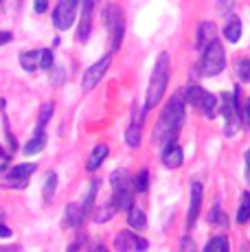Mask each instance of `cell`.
<instances>
[{
	"mask_svg": "<svg viewBox=\"0 0 250 252\" xmlns=\"http://www.w3.org/2000/svg\"><path fill=\"white\" fill-rule=\"evenodd\" d=\"M97 193H99V180H93L90 182V187H88V193H86V197H84V204H81V211L86 213V217H88V213L93 211Z\"/></svg>",
	"mask_w": 250,
	"mask_h": 252,
	"instance_id": "obj_22",
	"label": "cell"
},
{
	"mask_svg": "<svg viewBox=\"0 0 250 252\" xmlns=\"http://www.w3.org/2000/svg\"><path fill=\"white\" fill-rule=\"evenodd\" d=\"M248 220H250V193H244L242 204H239V211H237V221L239 224H246Z\"/></svg>",
	"mask_w": 250,
	"mask_h": 252,
	"instance_id": "obj_28",
	"label": "cell"
},
{
	"mask_svg": "<svg viewBox=\"0 0 250 252\" xmlns=\"http://www.w3.org/2000/svg\"><path fill=\"white\" fill-rule=\"evenodd\" d=\"M239 77H242V81H250V60H244L239 64Z\"/></svg>",
	"mask_w": 250,
	"mask_h": 252,
	"instance_id": "obj_32",
	"label": "cell"
},
{
	"mask_svg": "<svg viewBox=\"0 0 250 252\" xmlns=\"http://www.w3.org/2000/svg\"><path fill=\"white\" fill-rule=\"evenodd\" d=\"M242 121H244V125H246V129L250 132V101L242 108Z\"/></svg>",
	"mask_w": 250,
	"mask_h": 252,
	"instance_id": "obj_33",
	"label": "cell"
},
{
	"mask_svg": "<svg viewBox=\"0 0 250 252\" xmlns=\"http://www.w3.org/2000/svg\"><path fill=\"white\" fill-rule=\"evenodd\" d=\"M7 154H4V149H2V145H0V158H4Z\"/></svg>",
	"mask_w": 250,
	"mask_h": 252,
	"instance_id": "obj_40",
	"label": "cell"
},
{
	"mask_svg": "<svg viewBox=\"0 0 250 252\" xmlns=\"http://www.w3.org/2000/svg\"><path fill=\"white\" fill-rule=\"evenodd\" d=\"M53 110H55V105H53V103H44V105H42V110H40V119H37V127H35V132H44L46 123H49V119L53 116Z\"/></svg>",
	"mask_w": 250,
	"mask_h": 252,
	"instance_id": "obj_27",
	"label": "cell"
},
{
	"mask_svg": "<svg viewBox=\"0 0 250 252\" xmlns=\"http://www.w3.org/2000/svg\"><path fill=\"white\" fill-rule=\"evenodd\" d=\"M119 208H117V204H114V200L112 197H110V202L105 206H101L97 213H94V221H97V224H103V221H108L110 217L114 215V213H117Z\"/></svg>",
	"mask_w": 250,
	"mask_h": 252,
	"instance_id": "obj_25",
	"label": "cell"
},
{
	"mask_svg": "<svg viewBox=\"0 0 250 252\" xmlns=\"http://www.w3.org/2000/svg\"><path fill=\"white\" fill-rule=\"evenodd\" d=\"M204 94H206V90L200 88V86H189V88L185 90V99L189 101L191 105H195V108H200V103H202V99H204Z\"/></svg>",
	"mask_w": 250,
	"mask_h": 252,
	"instance_id": "obj_24",
	"label": "cell"
},
{
	"mask_svg": "<svg viewBox=\"0 0 250 252\" xmlns=\"http://www.w3.org/2000/svg\"><path fill=\"white\" fill-rule=\"evenodd\" d=\"M37 64H40V68H44V70H51L53 68V53H51V48H42V51H37Z\"/></svg>",
	"mask_w": 250,
	"mask_h": 252,
	"instance_id": "obj_29",
	"label": "cell"
},
{
	"mask_svg": "<svg viewBox=\"0 0 250 252\" xmlns=\"http://www.w3.org/2000/svg\"><path fill=\"white\" fill-rule=\"evenodd\" d=\"M147 241L141 239V237H136L134 232L129 230H121L117 235V239H114V248L121 250V252H129V250H147Z\"/></svg>",
	"mask_w": 250,
	"mask_h": 252,
	"instance_id": "obj_10",
	"label": "cell"
},
{
	"mask_svg": "<svg viewBox=\"0 0 250 252\" xmlns=\"http://www.w3.org/2000/svg\"><path fill=\"white\" fill-rule=\"evenodd\" d=\"M215 37H218V31H215L213 24H211V22H202L200 29H198V44H195V46L204 51V48L209 46V42L215 40Z\"/></svg>",
	"mask_w": 250,
	"mask_h": 252,
	"instance_id": "obj_17",
	"label": "cell"
},
{
	"mask_svg": "<svg viewBox=\"0 0 250 252\" xmlns=\"http://www.w3.org/2000/svg\"><path fill=\"white\" fill-rule=\"evenodd\" d=\"M55 189H57V173H49L44 180V189H42V197H44V202L49 204L53 200V195H55Z\"/></svg>",
	"mask_w": 250,
	"mask_h": 252,
	"instance_id": "obj_26",
	"label": "cell"
},
{
	"mask_svg": "<svg viewBox=\"0 0 250 252\" xmlns=\"http://www.w3.org/2000/svg\"><path fill=\"white\" fill-rule=\"evenodd\" d=\"M105 158H108V145H94L93 154H90L88 162H86V171H94V169H99Z\"/></svg>",
	"mask_w": 250,
	"mask_h": 252,
	"instance_id": "obj_16",
	"label": "cell"
},
{
	"mask_svg": "<svg viewBox=\"0 0 250 252\" xmlns=\"http://www.w3.org/2000/svg\"><path fill=\"white\" fill-rule=\"evenodd\" d=\"M44 145H46L44 132H35V136H33V138L25 145V149H22V152H25L27 156H33V154H40L42 149H44Z\"/></svg>",
	"mask_w": 250,
	"mask_h": 252,
	"instance_id": "obj_20",
	"label": "cell"
},
{
	"mask_svg": "<svg viewBox=\"0 0 250 252\" xmlns=\"http://www.w3.org/2000/svg\"><path fill=\"white\" fill-rule=\"evenodd\" d=\"M224 136H233L239 129L242 123V108H239V88H235V92L230 96H224Z\"/></svg>",
	"mask_w": 250,
	"mask_h": 252,
	"instance_id": "obj_5",
	"label": "cell"
},
{
	"mask_svg": "<svg viewBox=\"0 0 250 252\" xmlns=\"http://www.w3.org/2000/svg\"><path fill=\"white\" fill-rule=\"evenodd\" d=\"M182 160H185V154H182L180 145H178L176 140L167 143L165 149H162V164H165L167 169H176L182 164Z\"/></svg>",
	"mask_w": 250,
	"mask_h": 252,
	"instance_id": "obj_13",
	"label": "cell"
},
{
	"mask_svg": "<svg viewBox=\"0 0 250 252\" xmlns=\"http://www.w3.org/2000/svg\"><path fill=\"white\" fill-rule=\"evenodd\" d=\"M147 184H150V173H147V169H143V171L136 176V184H134V189L143 193V191H147Z\"/></svg>",
	"mask_w": 250,
	"mask_h": 252,
	"instance_id": "obj_31",
	"label": "cell"
},
{
	"mask_svg": "<svg viewBox=\"0 0 250 252\" xmlns=\"http://www.w3.org/2000/svg\"><path fill=\"white\" fill-rule=\"evenodd\" d=\"M169 55L167 53H160L156 60V66H154V72H152V79H150V86H147V99H145V108L143 112L147 110L156 108L160 103V99L165 96V90H167V84H169Z\"/></svg>",
	"mask_w": 250,
	"mask_h": 252,
	"instance_id": "obj_2",
	"label": "cell"
},
{
	"mask_svg": "<svg viewBox=\"0 0 250 252\" xmlns=\"http://www.w3.org/2000/svg\"><path fill=\"white\" fill-rule=\"evenodd\" d=\"M244 158H246V180L250 182V149L246 152V156H244Z\"/></svg>",
	"mask_w": 250,
	"mask_h": 252,
	"instance_id": "obj_39",
	"label": "cell"
},
{
	"mask_svg": "<svg viewBox=\"0 0 250 252\" xmlns=\"http://www.w3.org/2000/svg\"><path fill=\"white\" fill-rule=\"evenodd\" d=\"M7 237H11V230H9L7 226L0 224V239H7Z\"/></svg>",
	"mask_w": 250,
	"mask_h": 252,
	"instance_id": "obj_38",
	"label": "cell"
},
{
	"mask_svg": "<svg viewBox=\"0 0 250 252\" xmlns=\"http://www.w3.org/2000/svg\"><path fill=\"white\" fill-rule=\"evenodd\" d=\"M206 252H213V250H219V252H228V241H226V237H213V239L209 241V244L204 246Z\"/></svg>",
	"mask_w": 250,
	"mask_h": 252,
	"instance_id": "obj_30",
	"label": "cell"
},
{
	"mask_svg": "<svg viewBox=\"0 0 250 252\" xmlns=\"http://www.w3.org/2000/svg\"><path fill=\"white\" fill-rule=\"evenodd\" d=\"M35 169H37V164H33V162H22V164H16V167L9 171V176H7V182H9V187H13V184H20V187H25L27 180H29V176H33L35 173Z\"/></svg>",
	"mask_w": 250,
	"mask_h": 252,
	"instance_id": "obj_11",
	"label": "cell"
},
{
	"mask_svg": "<svg viewBox=\"0 0 250 252\" xmlns=\"http://www.w3.org/2000/svg\"><path fill=\"white\" fill-rule=\"evenodd\" d=\"M127 224H129V228H134V230H143L147 226V217H145V213L141 211V208H129L127 211Z\"/></svg>",
	"mask_w": 250,
	"mask_h": 252,
	"instance_id": "obj_18",
	"label": "cell"
},
{
	"mask_svg": "<svg viewBox=\"0 0 250 252\" xmlns=\"http://www.w3.org/2000/svg\"><path fill=\"white\" fill-rule=\"evenodd\" d=\"M13 40V35L9 31H0V46H4V44H9V42Z\"/></svg>",
	"mask_w": 250,
	"mask_h": 252,
	"instance_id": "obj_37",
	"label": "cell"
},
{
	"mask_svg": "<svg viewBox=\"0 0 250 252\" xmlns=\"http://www.w3.org/2000/svg\"><path fill=\"white\" fill-rule=\"evenodd\" d=\"M110 62H112V55H103V57H101V60L97 62V64L90 66V68L84 72V79H81V88H84L86 92L94 90V86H97L99 81L103 79V75H105V70H108Z\"/></svg>",
	"mask_w": 250,
	"mask_h": 252,
	"instance_id": "obj_8",
	"label": "cell"
},
{
	"mask_svg": "<svg viewBox=\"0 0 250 252\" xmlns=\"http://www.w3.org/2000/svg\"><path fill=\"white\" fill-rule=\"evenodd\" d=\"M110 182H112V200L117 208L119 211H129L134 204V184L129 173L125 169H117L110 176Z\"/></svg>",
	"mask_w": 250,
	"mask_h": 252,
	"instance_id": "obj_3",
	"label": "cell"
},
{
	"mask_svg": "<svg viewBox=\"0 0 250 252\" xmlns=\"http://www.w3.org/2000/svg\"><path fill=\"white\" fill-rule=\"evenodd\" d=\"M81 2H84V11H81L79 29H77V40L86 42L90 37V31H93V13L94 7L99 4V0H81Z\"/></svg>",
	"mask_w": 250,
	"mask_h": 252,
	"instance_id": "obj_9",
	"label": "cell"
},
{
	"mask_svg": "<svg viewBox=\"0 0 250 252\" xmlns=\"http://www.w3.org/2000/svg\"><path fill=\"white\" fill-rule=\"evenodd\" d=\"M226 66V53H224V46L222 42L215 37V40L209 42V46L204 48V57H202V66H200V72L204 77H215L224 70Z\"/></svg>",
	"mask_w": 250,
	"mask_h": 252,
	"instance_id": "obj_4",
	"label": "cell"
},
{
	"mask_svg": "<svg viewBox=\"0 0 250 252\" xmlns=\"http://www.w3.org/2000/svg\"><path fill=\"white\" fill-rule=\"evenodd\" d=\"M233 4H235V0H218V9H219V13H228Z\"/></svg>",
	"mask_w": 250,
	"mask_h": 252,
	"instance_id": "obj_34",
	"label": "cell"
},
{
	"mask_svg": "<svg viewBox=\"0 0 250 252\" xmlns=\"http://www.w3.org/2000/svg\"><path fill=\"white\" fill-rule=\"evenodd\" d=\"M64 215H66L64 217V226H66V228H77V226L86 220V213L81 211L79 204H68V206H66Z\"/></svg>",
	"mask_w": 250,
	"mask_h": 252,
	"instance_id": "obj_15",
	"label": "cell"
},
{
	"mask_svg": "<svg viewBox=\"0 0 250 252\" xmlns=\"http://www.w3.org/2000/svg\"><path fill=\"white\" fill-rule=\"evenodd\" d=\"M200 206H202V182L193 180L191 184V206H189V220H187V226L193 228L195 220L200 215Z\"/></svg>",
	"mask_w": 250,
	"mask_h": 252,
	"instance_id": "obj_14",
	"label": "cell"
},
{
	"mask_svg": "<svg viewBox=\"0 0 250 252\" xmlns=\"http://www.w3.org/2000/svg\"><path fill=\"white\" fill-rule=\"evenodd\" d=\"M79 4H81V0H57V7L53 11V24H55V29L66 31V29L73 27Z\"/></svg>",
	"mask_w": 250,
	"mask_h": 252,
	"instance_id": "obj_7",
	"label": "cell"
},
{
	"mask_svg": "<svg viewBox=\"0 0 250 252\" xmlns=\"http://www.w3.org/2000/svg\"><path fill=\"white\" fill-rule=\"evenodd\" d=\"M53 70V68H51ZM62 81H64V70L62 68H55L53 70V86H60Z\"/></svg>",
	"mask_w": 250,
	"mask_h": 252,
	"instance_id": "obj_35",
	"label": "cell"
},
{
	"mask_svg": "<svg viewBox=\"0 0 250 252\" xmlns=\"http://www.w3.org/2000/svg\"><path fill=\"white\" fill-rule=\"evenodd\" d=\"M224 37L228 42H239V37H242V20L239 18H230L228 24H226V29H224Z\"/></svg>",
	"mask_w": 250,
	"mask_h": 252,
	"instance_id": "obj_19",
	"label": "cell"
},
{
	"mask_svg": "<svg viewBox=\"0 0 250 252\" xmlns=\"http://www.w3.org/2000/svg\"><path fill=\"white\" fill-rule=\"evenodd\" d=\"M20 66L25 68L27 72H35L40 68V64H37V51H25L20 55Z\"/></svg>",
	"mask_w": 250,
	"mask_h": 252,
	"instance_id": "obj_23",
	"label": "cell"
},
{
	"mask_svg": "<svg viewBox=\"0 0 250 252\" xmlns=\"http://www.w3.org/2000/svg\"><path fill=\"white\" fill-rule=\"evenodd\" d=\"M200 110L204 112L206 119H213L215 112H218V96L211 94V92H206L204 99H202V103H200Z\"/></svg>",
	"mask_w": 250,
	"mask_h": 252,
	"instance_id": "obj_21",
	"label": "cell"
},
{
	"mask_svg": "<svg viewBox=\"0 0 250 252\" xmlns=\"http://www.w3.org/2000/svg\"><path fill=\"white\" fill-rule=\"evenodd\" d=\"M105 22H108V33H110V44L112 51H119L123 42V33H125V20L123 13L117 4H110L108 11H105Z\"/></svg>",
	"mask_w": 250,
	"mask_h": 252,
	"instance_id": "obj_6",
	"label": "cell"
},
{
	"mask_svg": "<svg viewBox=\"0 0 250 252\" xmlns=\"http://www.w3.org/2000/svg\"><path fill=\"white\" fill-rule=\"evenodd\" d=\"M141 136H143V112L134 110L132 123L125 129V143H127L129 147H138V145H141Z\"/></svg>",
	"mask_w": 250,
	"mask_h": 252,
	"instance_id": "obj_12",
	"label": "cell"
},
{
	"mask_svg": "<svg viewBox=\"0 0 250 252\" xmlns=\"http://www.w3.org/2000/svg\"><path fill=\"white\" fill-rule=\"evenodd\" d=\"M33 7H35L37 13H44L46 9H49V0H35V4H33Z\"/></svg>",
	"mask_w": 250,
	"mask_h": 252,
	"instance_id": "obj_36",
	"label": "cell"
},
{
	"mask_svg": "<svg viewBox=\"0 0 250 252\" xmlns=\"http://www.w3.org/2000/svg\"><path fill=\"white\" fill-rule=\"evenodd\" d=\"M185 90H176L174 96L169 99L165 112H162L160 121H158L156 129H154V140L156 143H171V140L178 138V132H180L182 123H185Z\"/></svg>",
	"mask_w": 250,
	"mask_h": 252,
	"instance_id": "obj_1",
	"label": "cell"
}]
</instances>
